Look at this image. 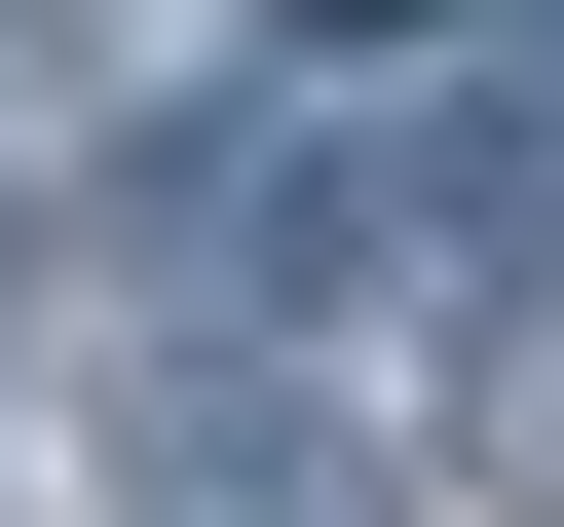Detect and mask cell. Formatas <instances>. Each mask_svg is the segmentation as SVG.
Wrapping results in <instances>:
<instances>
[{
    "instance_id": "3957f363",
    "label": "cell",
    "mask_w": 564,
    "mask_h": 527,
    "mask_svg": "<svg viewBox=\"0 0 564 527\" xmlns=\"http://www.w3.org/2000/svg\"><path fill=\"white\" fill-rule=\"evenodd\" d=\"M489 452L564 490V226H489Z\"/></svg>"
},
{
    "instance_id": "6da1fadb",
    "label": "cell",
    "mask_w": 564,
    "mask_h": 527,
    "mask_svg": "<svg viewBox=\"0 0 564 527\" xmlns=\"http://www.w3.org/2000/svg\"><path fill=\"white\" fill-rule=\"evenodd\" d=\"M113 527H414V415L377 377H151L113 415Z\"/></svg>"
},
{
    "instance_id": "277c9868",
    "label": "cell",
    "mask_w": 564,
    "mask_h": 527,
    "mask_svg": "<svg viewBox=\"0 0 564 527\" xmlns=\"http://www.w3.org/2000/svg\"><path fill=\"white\" fill-rule=\"evenodd\" d=\"M263 39H414V0H263Z\"/></svg>"
},
{
    "instance_id": "7a4b0ae2",
    "label": "cell",
    "mask_w": 564,
    "mask_h": 527,
    "mask_svg": "<svg viewBox=\"0 0 564 527\" xmlns=\"http://www.w3.org/2000/svg\"><path fill=\"white\" fill-rule=\"evenodd\" d=\"M188 264H226V302L377 264V151H339V114H226V151H188Z\"/></svg>"
}]
</instances>
